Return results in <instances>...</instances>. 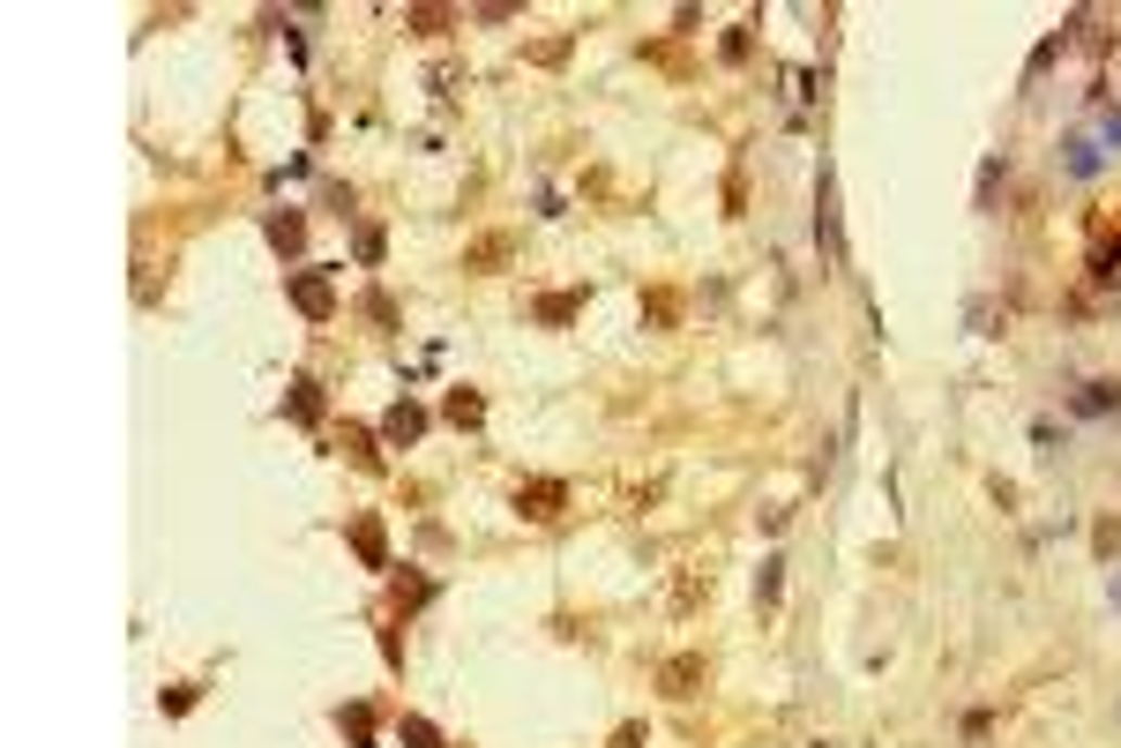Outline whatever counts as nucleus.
I'll return each instance as SVG.
<instances>
[{"instance_id": "obj_1", "label": "nucleus", "mask_w": 1121, "mask_h": 748, "mask_svg": "<svg viewBox=\"0 0 1121 748\" xmlns=\"http://www.w3.org/2000/svg\"><path fill=\"white\" fill-rule=\"evenodd\" d=\"M1069 173H1099V150H1092V142H1084V136L1069 142Z\"/></svg>"}]
</instances>
